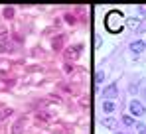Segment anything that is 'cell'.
Wrapping results in <instances>:
<instances>
[{
    "label": "cell",
    "instance_id": "12",
    "mask_svg": "<svg viewBox=\"0 0 146 134\" xmlns=\"http://www.w3.org/2000/svg\"><path fill=\"white\" fill-rule=\"evenodd\" d=\"M61 44H63V36H57V38L53 40V49H59Z\"/></svg>",
    "mask_w": 146,
    "mask_h": 134
},
{
    "label": "cell",
    "instance_id": "18",
    "mask_svg": "<svg viewBox=\"0 0 146 134\" xmlns=\"http://www.w3.org/2000/svg\"><path fill=\"white\" fill-rule=\"evenodd\" d=\"M65 20H67V22H69V24H73V22H75V18H73V16H69V14L65 16Z\"/></svg>",
    "mask_w": 146,
    "mask_h": 134
},
{
    "label": "cell",
    "instance_id": "10",
    "mask_svg": "<svg viewBox=\"0 0 146 134\" xmlns=\"http://www.w3.org/2000/svg\"><path fill=\"white\" fill-rule=\"evenodd\" d=\"M22 128H24V122H22V120H18V122L12 126V134H20V130H22Z\"/></svg>",
    "mask_w": 146,
    "mask_h": 134
},
{
    "label": "cell",
    "instance_id": "3",
    "mask_svg": "<svg viewBox=\"0 0 146 134\" xmlns=\"http://www.w3.org/2000/svg\"><path fill=\"white\" fill-rule=\"evenodd\" d=\"M144 47H146V44L140 42V40H138V42H132V44H130V53H132V55H140V53L144 51Z\"/></svg>",
    "mask_w": 146,
    "mask_h": 134
},
{
    "label": "cell",
    "instance_id": "19",
    "mask_svg": "<svg viewBox=\"0 0 146 134\" xmlns=\"http://www.w3.org/2000/svg\"><path fill=\"white\" fill-rule=\"evenodd\" d=\"M4 36H6V28L2 26V28H0V38H4Z\"/></svg>",
    "mask_w": 146,
    "mask_h": 134
},
{
    "label": "cell",
    "instance_id": "7",
    "mask_svg": "<svg viewBox=\"0 0 146 134\" xmlns=\"http://www.w3.org/2000/svg\"><path fill=\"white\" fill-rule=\"evenodd\" d=\"M103 109H105V112H113L117 109V103H113L111 99H107V101L103 103Z\"/></svg>",
    "mask_w": 146,
    "mask_h": 134
},
{
    "label": "cell",
    "instance_id": "4",
    "mask_svg": "<svg viewBox=\"0 0 146 134\" xmlns=\"http://www.w3.org/2000/svg\"><path fill=\"white\" fill-rule=\"evenodd\" d=\"M79 51H81V45H71V47H67L65 49V59H75L77 55H79Z\"/></svg>",
    "mask_w": 146,
    "mask_h": 134
},
{
    "label": "cell",
    "instance_id": "23",
    "mask_svg": "<svg viewBox=\"0 0 146 134\" xmlns=\"http://www.w3.org/2000/svg\"><path fill=\"white\" fill-rule=\"evenodd\" d=\"M144 44H146V42H144Z\"/></svg>",
    "mask_w": 146,
    "mask_h": 134
},
{
    "label": "cell",
    "instance_id": "20",
    "mask_svg": "<svg viewBox=\"0 0 146 134\" xmlns=\"http://www.w3.org/2000/svg\"><path fill=\"white\" fill-rule=\"evenodd\" d=\"M63 69H65V71H67V73H71V71H73V67H71V65H69V63H67V65L63 67Z\"/></svg>",
    "mask_w": 146,
    "mask_h": 134
},
{
    "label": "cell",
    "instance_id": "16",
    "mask_svg": "<svg viewBox=\"0 0 146 134\" xmlns=\"http://www.w3.org/2000/svg\"><path fill=\"white\" fill-rule=\"evenodd\" d=\"M138 126V134H146V124H136Z\"/></svg>",
    "mask_w": 146,
    "mask_h": 134
},
{
    "label": "cell",
    "instance_id": "17",
    "mask_svg": "<svg viewBox=\"0 0 146 134\" xmlns=\"http://www.w3.org/2000/svg\"><path fill=\"white\" fill-rule=\"evenodd\" d=\"M128 26H130V28H136V26H138V20H128Z\"/></svg>",
    "mask_w": 146,
    "mask_h": 134
},
{
    "label": "cell",
    "instance_id": "11",
    "mask_svg": "<svg viewBox=\"0 0 146 134\" xmlns=\"http://www.w3.org/2000/svg\"><path fill=\"white\" fill-rule=\"evenodd\" d=\"M10 114H12V109H2L0 111V120H6Z\"/></svg>",
    "mask_w": 146,
    "mask_h": 134
},
{
    "label": "cell",
    "instance_id": "1",
    "mask_svg": "<svg viewBox=\"0 0 146 134\" xmlns=\"http://www.w3.org/2000/svg\"><path fill=\"white\" fill-rule=\"evenodd\" d=\"M121 22H122V14H121V12H117V10L109 12L107 18H105V26H107L109 32H121V30H122V24Z\"/></svg>",
    "mask_w": 146,
    "mask_h": 134
},
{
    "label": "cell",
    "instance_id": "14",
    "mask_svg": "<svg viewBox=\"0 0 146 134\" xmlns=\"http://www.w3.org/2000/svg\"><path fill=\"white\" fill-rule=\"evenodd\" d=\"M103 79H105V73H103V71H97V73H95V81H97V83H101Z\"/></svg>",
    "mask_w": 146,
    "mask_h": 134
},
{
    "label": "cell",
    "instance_id": "2",
    "mask_svg": "<svg viewBox=\"0 0 146 134\" xmlns=\"http://www.w3.org/2000/svg\"><path fill=\"white\" fill-rule=\"evenodd\" d=\"M128 109H130V112H132V116H144V114H146L144 105H142L140 101H136V99L130 101V107H128Z\"/></svg>",
    "mask_w": 146,
    "mask_h": 134
},
{
    "label": "cell",
    "instance_id": "6",
    "mask_svg": "<svg viewBox=\"0 0 146 134\" xmlns=\"http://www.w3.org/2000/svg\"><path fill=\"white\" fill-rule=\"evenodd\" d=\"M101 124L107 126V128H115V126H117V118H113V116H105V118H101Z\"/></svg>",
    "mask_w": 146,
    "mask_h": 134
},
{
    "label": "cell",
    "instance_id": "22",
    "mask_svg": "<svg viewBox=\"0 0 146 134\" xmlns=\"http://www.w3.org/2000/svg\"><path fill=\"white\" fill-rule=\"evenodd\" d=\"M115 134H124V132H115Z\"/></svg>",
    "mask_w": 146,
    "mask_h": 134
},
{
    "label": "cell",
    "instance_id": "8",
    "mask_svg": "<svg viewBox=\"0 0 146 134\" xmlns=\"http://www.w3.org/2000/svg\"><path fill=\"white\" fill-rule=\"evenodd\" d=\"M49 118H51L49 112H38V114H36V120H40V122H48Z\"/></svg>",
    "mask_w": 146,
    "mask_h": 134
},
{
    "label": "cell",
    "instance_id": "5",
    "mask_svg": "<svg viewBox=\"0 0 146 134\" xmlns=\"http://www.w3.org/2000/svg\"><path fill=\"white\" fill-rule=\"evenodd\" d=\"M117 95H119L117 85H109V87H105V89H103V97H105V99H115Z\"/></svg>",
    "mask_w": 146,
    "mask_h": 134
},
{
    "label": "cell",
    "instance_id": "9",
    "mask_svg": "<svg viewBox=\"0 0 146 134\" xmlns=\"http://www.w3.org/2000/svg\"><path fill=\"white\" fill-rule=\"evenodd\" d=\"M122 122H124L126 126H134V124H136V120H134L130 114H124V116H122Z\"/></svg>",
    "mask_w": 146,
    "mask_h": 134
},
{
    "label": "cell",
    "instance_id": "21",
    "mask_svg": "<svg viewBox=\"0 0 146 134\" xmlns=\"http://www.w3.org/2000/svg\"><path fill=\"white\" fill-rule=\"evenodd\" d=\"M142 14H146V6H142Z\"/></svg>",
    "mask_w": 146,
    "mask_h": 134
},
{
    "label": "cell",
    "instance_id": "15",
    "mask_svg": "<svg viewBox=\"0 0 146 134\" xmlns=\"http://www.w3.org/2000/svg\"><path fill=\"white\" fill-rule=\"evenodd\" d=\"M10 49H12V47H10L8 44H4V42H0V51H2V53H4V51H10Z\"/></svg>",
    "mask_w": 146,
    "mask_h": 134
},
{
    "label": "cell",
    "instance_id": "13",
    "mask_svg": "<svg viewBox=\"0 0 146 134\" xmlns=\"http://www.w3.org/2000/svg\"><path fill=\"white\" fill-rule=\"evenodd\" d=\"M12 16H14V8L12 6H6L4 8V18H12Z\"/></svg>",
    "mask_w": 146,
    "mask_h": 134
}]
</instances>
